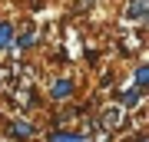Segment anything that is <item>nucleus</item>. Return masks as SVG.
<instances>
[{
  "label": "nucleus",
  "mask_w": 149,
  "mask_h": 142,
  "mask_svg": "<svg viewBox=\"0 0 149 142\" xmlns=\"http://www.w3.org/2000/svg\"><path fill=\"white\" fill-rule=\"evenodd\" d=\"M143 142H146V139H143Z\"/></svg>",
  "instance_id": "nucleus-8"
},
{
  "label": "nucleus",
  "mask_w": 149,
  "mask_h": 142,
  "mask_svg": "<svg viewBox=\"0 0 149 142\" xmlns=\"http://www.w3.org/2000/svg\"><path fill=\"white\" fill-rule=\"evenodd\" d=\"M73 89H76V83H73L70 76H56L53 86H50V96H53V99H70Z\"/></svg>",
  "instance_id": "nucleus-2"
},
{
  "label": "nucleus",
  "mask_w": 149,
  "mask_h": 142,
  "mask_svg": "<svg viewBox=\"0 0 149 142\" xmlns=\"http://www.w3.org/2000/svg\"><path fill=\"white\" fill-rule=\"evenodd\" d=\"M146 10H149V0H129L126 17L129 20H146Z\"/></svg>",
  "instance_id": "nucleus-4"
},
{
  "label": "nucleus",
  "mask_w": 149,
  "mask_h": 142,
  "mask_svg": "<svg viewBox=\"0 0 149 142\" xmlns=\"http://www.w3.org/2000/svg\"><path fill=\"white\" fill-rule=\"evenodd\" d=\"M133 83H136V89H139V93H143L146 86H149V66H146V63H139V66H136V73H133Z\"/></svg>",
  "instance_id": "nucleus-5"
},
{
  "label": "nucleus",
  "mask_w": 149,
  "mask_h": 142,
  "mask_svg": "<svg viewBox=\"0 0 149 142\" xmlns=\"http://www.w3.org/2000/svg\"><path fill=\"white\" fill-rule=\"evenodd\" d=\"M13 23H0V50H10L13 46Z\"/></svg>",
  "instance_id": "nucleus-6"
},
{
  "label": "nucleus",
  "mask_w": 149,
  "mask_h": 142,
  "mask_svg": "<svg viewBox=\"0 0 149 142\" xmlns=\"http://www.w3.org/2000/svg\"><path fill=\"white\" fill-rule=\"evenodd\" d=\"M90 136H83V132H73V129H53L47 132V142H83Z\"/></svg>",
  "instance_id": "nucleus-3"
},
{
  "label": "nucleus",
  "mask_w": 149,
  "mask_h": 142,
  "mask_svg": "<svg viewBox=\"0 0 149 142\" xmlns=\"http://www.w3.org/2000/svg\"><path fill=\"white\" fill-rule=\"evenodd\" d=\"M139 96H143L139 89H126V93H123V109H133V106L139 103Z\"/></svg>",
  "instance_id": "nucleus-7"
},
{
  "label": "nucleus",
  "mask_w": 149,
  "mask_h": 142,
  "mask_svg": "<svg viewBox=\"0 0 149 142\" xmlns=\"http://www.w3.org/2000/svg\"><path fill=\"white\" fill-rule=\"evenodd\" d=\"M7 136L17 139V142H27V139L37 136V126H33V122H27V119H13L10 126H7Z\"/></svg>",
  "instance_id": "nucleus-1"
}]
</instances>
